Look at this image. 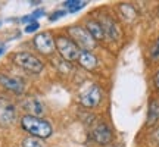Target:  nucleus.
I'll use <instances>...</instances> for the list:
<instances>
[{
	"instance_id": "obj_3",
	"label": "nucleus",
	"mask_w": 159,
	"mask_h": 147,
	"mask_svg": "<svg viewBox=\"0 0 159 147\" xmlns=\"http://www.w3.org/2000/svg\"><path fill=\"white\" fill-rule=\"evenodd\" d=\"M12 60L16 63L18 66H21L22 69L28 71V72L33 74H40L44 68V65L41 62V59L30 53V51H19V53H15L12 56Z\"/></svg>"
},
{
	"instance_id": "obj_16",
	"label": "nucleus",
	"mask_w": 159,
	"mask_h": 147,
	"mask_svg": "<svg viewBox=\"0 0 159 147\" xmlns=\"http://www.w3.org/2000/svg\"><path fill=\"white\" fill-rule=\"evenodd\" d=\"M22 147H46V144L43 143L41 138L37 137H27L22 141Z\"/></svg>"
},
{
	"instance_id": "obj_7",
	"label": "nucleus",
	"mask_w": 159,
	"mask_h": 147,
	"mask_svg": "<svg viewBox=\"0 0 159 147\" xmlns=\"http://www.w3.org/2000/svg\"><path fill=\"white\" fill-rule=\"evenodd\" d=\"M91 138L100 146H108L114 140V134L106 122H99L91 128Z\"/></svg>"
},
{
	"instance_id": "obj_21",
	"label": "nucleus",
	"mask_w": 159,
	"mask_h": 147,
	"mask_svg": "<svg viewBox=\"0 0 159 147\" xmlns=\"http://www.w3.org/2000/svg\"><path fill=\"white\" fill-rule=\"evenodd\" d=\"M153 85H155V88H156V91L159 93V69L153 75Z\"/></svg>"
},
{
	"instance_id": "obj_17",
	"label": "nucleus",
	"mask_w": 159,
	"mask_h": 147,
	"mask_svg": "<svg viewBox=\"0 0 159 147\" xmlns=\"http://www.w3.org/2000/svg\"><path fill=\"white\" fill-rule=\"evenodd\" d=\"M150 57L153 60H159V37L156 38V41L153 43L152 49H150Z\"/></svg>"
},
{
	"instance_id": "obj_18",
	"label": "nucleus",
	"mask_w": 159,
	"mask_h": 147,
	"mask_svg": "<svg viewBox=\"0 0 159 147\" xmlns=\"http://www.w3.org/2000/svg\"><path fill=\"white\" fill-rule=\"evenodd\" d=\"M40 28V24L37 22V21H34V22H30V24H27V27H25V33H35L37 29Z\"/></svg>"
},
{
	"instance_id": "obj_6",
	"label": "nucleus",
	"mask_w": 159,
	"mask_h": 147,
	"mask_svg": "<svg viewBox=\"0 0 159 147\" xmlns=\"http://www.w3.org/2000/svg\"><path fill=\"white\" fill-rule=\"evenodd\" d=\"M16 121V108L15 105L5 97H0V125L11 127Z\"/></svg>"
},
{
	"instance_id": "obj_2",
	"label": "nucleus",
	"mask_w": 159,
	"mask_h": 147,
	"mask_svg": "<svg viewBox=\"0 0 159 147\" xmlns=\"http://www.w3.org/2000/svg\"><path fill=\"white\" fill-rule=\"evenodd\" d=\"M55 46H56V50L59 51L61 57L65 62H75V60H78L81 49L69 37H66V35H57L55 38Z\"/></svg>"
},
{
	"instance_id": "obj_22",
	"label": "nucleus",
	"mask_w": 159,
	"mask_h": 147,
	"mask_svg": "<svg viewBox=\"0 0 159 147\" xmlns=\"http://www.w3.org/2000/svg\"><path fill=\"white\" fill-rule=\"evenodd\" d=\"M44 15V9H39V11H35L31 16H33V19H35V18H40V16H43Z\"/></svg>"
},
{
	"instance_id": "obj_5",
	"label": "nucleus",
	"mask_w": 159,
	"mask_h": 147,
	"mask_svg": "<svg viewBox=\"0 0 159 147\" xmlns=\"http://www.w3.org/2000/svg\"><path fill=\"white\" fill-rule=\"evenodd\" d=\"M103 93L97 84H89L80 94V103L84 108H96L102 102Z\"/></svg>"
},
{
	"instance_id": "obj_1",
	"label": "nucleus",
	"mask_w": 159,
	"mask_h": 147,
	"mask_svg": "<svg viewBox=\"0 0 159 147\" xmlns=\"http://www.w3.org/2000/svg\"><path fill=\"white\" fill-rule=\"evenodd\" d=\"M21 125L31 137H37V138H49L53 132L52 125L46 121V119L40 118V116H33V115H25L21 119Z\"/></svg>"
},
{
	"instance_id": "obj_8",
	"label": "nucleus",
	"mask_w": 159,
	"mask_h": 147,
	"mask_svg": "<svg viewBox=\"0 0 159 147\" xmlns=\"http://www.w3.org/2000/svg\"><path fill=\"white\" fill-rule=\"evenodd\" d=\"M33 43H34V47L40 53H43V55H52L55 49H56V46H55V38H53V35L50 33H40L34 37L33 40Z\"/></svg>"
},
{
	"instance_id": "obj_13",
	"label": "nucleus",
	"mask_w": 159,
	"mask_h": 147,
	"mask_svg": "<svg viewBox=\"0 0 159 147\" xmlns=\"http://www.w3.org/2000/svg\"><path fill=\"white\" fill-rule=\"evenodd\" d=\"M85 29H87V33L93 37L94 41H102V40H105V33H103L102 24L99 22L97 19H89V21L85 22Z\"/></svg>"
},
{
	"instance_id": "obj_11",
	"label": "nucleus",
	"mask_w": 159,
	"mask_h": 147,
	"mask_svg": "<svg viewBox=\"0 0 159 147\" xmlns=\"http://www.w3.org/2000/svg\"><path fill=\"white\" fill-rule=\"evenodd\" d=\"M77 62L84 69H87V71H94L97 68V65H99V60L94 56V53L93 51H87V50H81Z\"/></svg>"
},
{
	"instance_id": "obj_12",
	"label": "nucleus",
	"mask_w": 159,
	"mask_h": 147,
	"mask_svg": "<svg viewBox=\"0 0 159 147\" xmlns=\"http://www.w3.org/2000/svg\"><path fill=\"white\" fill-rule=\"evenodd\" d=\"M156 124H159V99L158 97H152L150 102H149L146 125L148 127H155Z\"/></svg>"
},
{
	"instance_id": "obj_4",
	"label": "nucleus",
	"mask_w": 159,
	"mask_h": 147,
	"mask_svg": "<svg viewBox=\"0 0 159 147\" xmlns=\"http://www.w3.org/2000/svg\"><path fill=\"white\" fill-rule=\"evenodd\" d=\"M68 34H69V38L72 40L81 50L91 51L94 47H96V41L93 40V37H91L89 33H87V29H85L84 27L72 25V27L68 28Z\"/></svg>"
},
{
	"instance_id": "obj_20",
	"label": "nucleus",
	"mask_w": 159,
	"mask_h": 147,
	"mask_svg": "<svg viewBox=\"0 0 159 147\" xmlns=\"http://www.w3.org/2000/svg\"><path fill=\"white\" fill-rule=\"evenodd\" d=\"M65 13H66L65 11H56L52 16H49V19H50V21H56V19H59V18H62Z\"/></svg>"
},
{
	"instance_id": "obj_14",
	"label": "nucleus",
	"mask_w": 159,
	"mask_h": 147,
	"mask_svg": "<svg viewBox=\"0 0 159 147\" xmlns=\"http://www.w3.org/2000/svg\"><path fill=\"white\" fill-rule=\"evenodd\" d=\"M24 108L25 110H28V115H33V116H40L41 113L44 112V108L43 105L37 100V99H28L27 102L24 103Z\"/></svg>"
},
{
	"instance_id": "obj_19",
	"label": "nucleus",
	"mask_w": 159,
	"mask_h": 147,
	"mask_svg": "<svg viewBox=\"0 0 159 147\" xmlns=\"http://www.w3.org/2000/svg\"><path fill=\"white\" fill-rule=\"evenodd\" d=\"M150 140H152L156 146H159V125L155 128L153 131H152V134H150Z\"/></svg>"
},
{
	"instance_id": "obj_23",
	"label": "nucleus",
	"mask_w": 159,
	"mask_h": 147,
	"mask_svg": "<svg viewBox=\"0 0 159 147\" xmlns=\"http://www.w3.org/2000/svg\"><path fill=\"white\" fill-rule=\"evenodd\" d=\"M5 50H6V47H5V46H0V56H2V55L5 53Z\"/></svg>"
},
{
	"instance_id": "obj_10",
	"label": "nucleus",
	"mask_w": 159,
	"mask_h": 147,
	"mask_svg": "<svg viewBox=\"0 0 159 147\" xmlns=\"http://www.w3.org/2000/svg\"><path fill=\"white\" fill-rule=\"evenodd\" d=\"M99 22L102 24V28H103V33H105V38H109V40H118L121 33H119V28H118V24L115 22L112 18L109 16H103Z\"/></svg>"
},
{
	"instance_id": "obj_9",
	"label": "nucleus",
	"mask_w": 159,
	"mask_h": 147,
	"mask_svg": "<svg viewBox=\"0 0 159 147\" xmlns=\"http://www.w3.org/2000/svg\"><path fill=\"white\" fill-rule=\"evenodd\" d=\"M0 85L15 94H22L25 90V82L22 79L18 77L7 75V74H0Z\"/></svg>"
},
{
	"instance_id": "obj_15",
	"label": "nucleus",
	"mask_w": 159,
	"mask_h": 147,
	"mask_svg": "<svg viewBox=\"0 0 159 147\" xmlns=\"http://www.w3.org/2000/svg\"><path fill=\"white\" fill-rule=\"evenodd\" d=\"M85 3L87 2H78V0H68V2H65L63 6H65V9L71 13H74V12H78L81 7H84Z\"/></svg>"
}]
</instances>
